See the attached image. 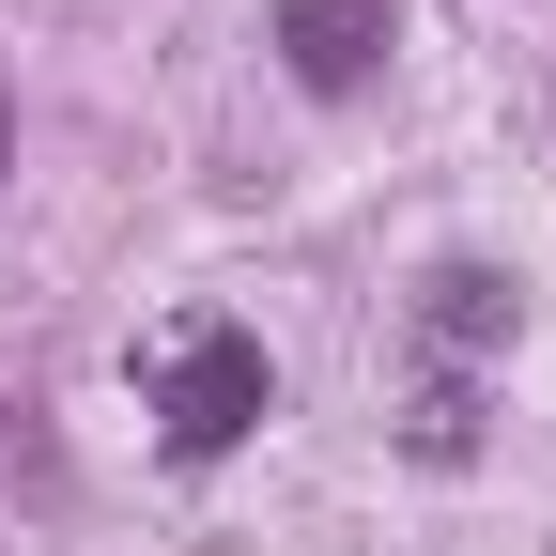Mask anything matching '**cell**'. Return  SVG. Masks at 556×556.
Listing matches in <instances>:
<instances>
[{
  "label": "cell",
  "mask_w": 556,
  "mask_h": 556,
  "mask_svg": "<svg viewBox=\"0 0 556 556\" xmlns=\"http://www.w3.org/2000/svg\"><path fill=\"white\" fill-rule=\"evenodd\" d=\"M0 155H16V139H0Z\"/></svg>",
  "instance_id": "5"
},
{
  "label": "cell",
  "mask_w": 556,
  "mask_h": 556,
  "mask_svg": "<svg viewBox=\"0 0 556 556\" xmlns=\"http://www.w3.org/2000/svg\"><path fill=\"white\" fill-rule=\"evenodd\" d=\"M139 402H155V448L170 464H232L278 417V356L232 309H186V325H155V356H139Z\"/></svg>",
  "instance_id": "1"
},
{
  "label": "cell",
  "mask_w": 556,
  "mask_h": 556,
  "mask_svg": "<svg viewBox=\"0 0 556 556\" xmlns=\"http://www.w3.org/2000/svg\"><path fill=\"white\" fill-rule=\"evenodd\" d=\"M510 325H526V294L495 263H433V278H417V340H433V356H495Z\"/></svg>",
  "instance_id": "3"
},
{
  "label": "cell",
  "mask_w": 556,
  "mask_h": 556,
  "mask_svg": "<svg viewBox=\"0 0 556 556\" xmlns=\"http://www.w3.org/2000/svg\"><path fill=\"white\" fill-rule=\"evenodd\" d=\"M402 448H417V464H464V448H479V402H464V387H417V402H402Z\"/></svg>",
  "instance_id": "4"
},
{
  "label": "cell",
  "mask_w": 556,
  "mask_h": 556,
  "mask_svg": "<svg viewBox=\"0 0 556 556\" xmlns=\"http://www.w3.org/2000/svg\"><path fill=\"white\" fill-rule=\"evenodd\" d=\"M387 31H402L387 0H278V62H294L309 93H356L371 62H387Z\"/></svg>",
  "instance_id": "2"
}]
</instances>
